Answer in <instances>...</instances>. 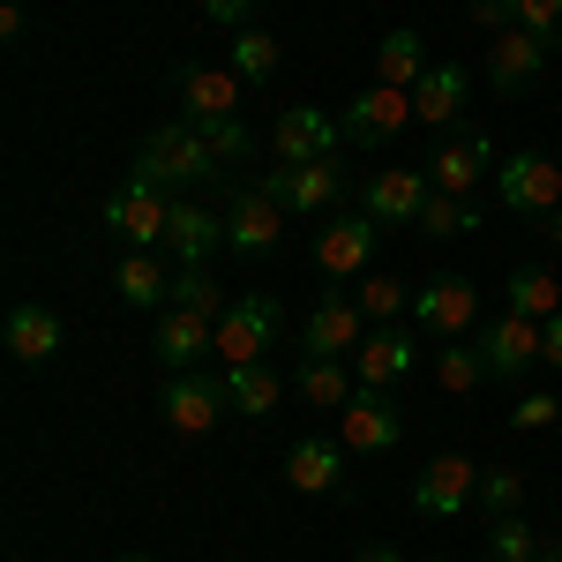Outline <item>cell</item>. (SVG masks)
<instances>
[{
	"mask_svg": "<svg viewBox=\"0 0 562 562\" xmlns=\"http://www.w3.org/2000/svg\"><path fill=\"white\" fill-rule=\"evenodd\" d=\"M495 195H503V211H518V217L562 211V158H548V150H510L495 166Z\"/></svg>",
	"mask_w": 562,
	"mask_h": 562,
	"instance_id": "7a4b0ae2",
	"label": "cell"
},
{
	"mask_svg": "<svg viewBox=\"0 0 562 562\" xmlns=\"http://www.w3.org/2000/svg\"><path fill=\"white\" fill-rule=\"evenodd\" d=\"M278 240H285V203H278L270 188H240V195H225V248H233V256L262 262Z\"/></svg>",
	"mask_w": 562,
	"mask_h": 562,
	"instance_id": "5b68a950",
	"label": "cell"
},
{
	"mask_svg": "<svg viewBox=\"0 0 562 562\" xmlns=\"http://www.w3.org/2000/svg\"><path fill=\"white\" fill-rule=\"evenodd\" d=\"M405 121H420V113H413V90H397V83H368L360 98H346L352 150H383L390 135H405Z\"/></svg>",
	"mask_w": 562,
	"mask_h": 562,
	"instance_id": "8992f818",
	"label": "cell"
},
{
	"mask_svg": "<svg viewBox=\"0 0 562 562\" xmlns=\"http://www.w3.org/2000/svg\"><path fill=\"white\" fill-rule=\"evenodd\" d=\"M540 233H548V240L562 248V211H548V217H540Z\"/></svg>",
	"mask_w": 562,
	"mask_h": 562,
	"instance_id": "f6af8a7d",
	"label": "cell"
},
{
	"mask_svg": "<svg viewBox=\"0 0 562 562\" xmlns=\"http://www.w3.org/2000/svg\"><path fill=\"white\" fill-rule=\"evenodd\" d=\"M8 360H23V368H45L53 352H60V315L53 307H38V301H15L8 307Z\"/></svg>",
	"mask_w": 562,
	"mask_h": 562,
	"instance_id": "cb8c5ba5",
	"label": "cell"
},
{
	"mask_svg": "<svg viewBox=\"0 0 562 562\" xmlns=\"http://www.w3.org/2000/svg\"><path fill=\"white\" fill-rule=\"evenodd\" d=\"M225 397H233V413L262 420V413L285 397V375H278L270 360H256V368H225Z\"/></svg>",
	"mask_w": 562,
	"mask_h": 562,
	"instance_id": "f546056e",
	"label": "cell"
},
{
	"mask_svg": "<svg viewBox=\"0 0 562 562\" xmlns=\"http://www.w3.org/2000/svg\"><path fill=\"white\" fill-rule=\"evenodd\" d=\"M548 562H562V555H548Z\"/></svg>",
	"mask_w": 562,
	"mask_h": 562,
	"instance_id": "7dc6e473",
	"label": "cell"
},
{
	"mask_svg": "<svg viewBox=\"0 0 562 562\" xmlns=\"http://www.w3.org/2000/svg\"><path fill=\"white\" fill-rule=\"evenodd\" d=\"M540 360H548V368H562V315H548V323H540Z\"/></svg>",
	"mask_w": 562,
	"mask_h": 562,
	"instance_id": "7bdbcfd3",
	"label": "cell"
},
{
	"mask_svg": "<svg viewBox=\"0 0 562 562\" xmlns=\"http://www.w3.org/2000/svg\"><path fill=\"white\" fill-rule=\"evenodd\" d=\"M128 562H150V555H128Z\"/></svg>",
	"mask_w": 562,
	"mask_h": 562,
	"instance_id": "bcb514c9",
	"label": "cell"
},
{
	"mask_svg": "<svg viewBox=\"0 0 562 562\" xmlns=\"http://www.w3.org/2000/svg\"><path fill=\"white\" fill-rule=\"evenodd\" d=\"M217 248H225V211H203V203H180V195H173L166 256H173V262H211Z\"/></svg>",
	"mask_w": 562,
	"mask_h": 562,
	"instance_id": "603a6c76",
	"label": "cell"
},
{
	"mask_svg": "<svg viewBox=\"0 0 562 562\" xmlns=\"http://www.w3.org/2000/svg\"><path fill=\"white\" fill-rule=\"evenodd\" d=\"M487 555L495 562H548V548H540V532L518 510H503V518H487Z\"/></svg>",
	"mask_w": 562,
	"mask_h": 562,
	"instance_id": "d6a6232c",
	"label": "cell"
},
{
	"mask_svg": "<svg viewBox=\"0 0 562 562\" xmlns=\"http://www.w3.org/2000/svg\"><path fill=\"white\" fill-rule=\"evenodd\" d=\"M510 15H518V31L562 45V0H510Z\"/></svg>",
	"mask_w": 562,
	"mask_h": 562,
	"instance_id": "74e56055",
	"label": "cell"
},
{
	"mask_svg": "<svg viewBox=\"0 0 562 562\" xmlns=\"http://www.w3.org/2000/svg\"><path fill=\"white\" fill-rule=\"evenodd\" d=\"M113 293L128 307H166L173 301V270H166L158 248H128V256L113 262Z\"/></svg>",
	"mask_w": 562,
	"mask_h": 562,
	"instance_id": "d4e9b609",
	"label": "cell"
},
{
	"mask_svg": "<svg viewBox=\"0 0 562 562\" xmlns=\"http://www.w3.org/2000/svg\"><path fill=\"white\" fill-rule=\"evenodd\" d=\"M503 293H510V315H532V323L562 315V285H555V270H540V262H518Z\"/></svg>",
	"mask_w": 562,
	"mask_h": 562,
	"instance_id": "4dcf8cb0",
	"label": "cell"
},
{
	"mask_svg": "<svg viewBox=\"0 0 562 562\" xmlns=\"http://www.w3.org/2000/svg\"><path fill=\"white\" fill-rule=\"evenodd\" d=\"M240 76L233 68H203V60H188L173 76V105L180 121H195V128H211V121H240Z\"/></svg>",
	"mask_w": 562,
	"mask_h": 562,
	"instance_id": "52a82bcc",
	"label": "cell"
},
{
	"mask_svg": "<svg viewBox=\"0 0 562 562\" xmlns=\"http://www.w3.org/2000/svg\"><path fill=\"white\" fill-rule=\"evenodd\" d=\"M270 143H278V166H315V158H338L346 150V121L323 113V105H285Z\"/></svg>",
	"mask_w": 562,
	"mask_h": 562,
	"instance_id": "9c48e42d",
	"label": "cell"
},
{
	"mask_svg": "<svg viewBox=\"0 0 562 562\" xmlns=\"http://www.w3.org/2000/svg\"><path fill=\"white\" fill-rule=\"evenodd\" d=\"M368 256H375V217L368 211H338L323 233H315V262H323V278H360L368 270Z\"/></svg>",
	"mask_w": 562,
	"mask_h": 562,
	"instance_id": "ac0fdd59",
	"label": "cell"
},
{
	"mask_svg": "<svg viewBox=\"0 0 562 562\" xmlns=\"http://www.w3.org/2000/svg\"><path fill=\"white\" fill-rule=\"evenodd\" d=\"M555 53H562V45H555Z\"/></svg>",
	"mask_w": 562,
	"mask_h": 562,
	"instance_id": "c3c4849f",
	"label": "cell"
},
{
	"mask_svg": "<svg viewBox=\"0 0 562 562\" xmlns=\"http://www.w3.org/2000/svg\"><path fill=\"white\" fill-rule=\"evenodd\" d=\"M166 217H173V195L150 188L143 173H128L105 195V233H121L128 248H166Z\"/></svg>",
	"mask_w": 562,
	"mask_h": 562,
	"instance_id": "3957f363",
	"label": "cell"
},
{
	"mask_svg": "<svg viewBox=\"0 0 562 562\" xmlns=\"http://www.w3.org/2000/svg\"><path fill=\"white\" fill-rule=\"evenodd\" d=\"M360 307H368V323H397L405 315V278H360Z\"/></svg>",
	"mask_w": 562,
	"mask_h": 562,
	"instance_id": "8d00e7d4",
	"label": "cell"
},
{
	"mask_svg": "<svg viewBox=\"0 0 562 562\" xmlns=\"http://www.w3.org/2000/svg\"><path fill=\"white\" fill-rule=\"evenodd\" d=\"M293 390H301L307 405H323V413H346V397L360 390V375H346V360H315V352H301Z\"/></svg>",
	"mask_w": 562,
	"mask_h": 562,
	"instance_id": "4316f807",
	"label": "cell"
},
{
	"mask_svg": "<svg viewBox=\"0 0 562 562\" xmlns=\"http://www.w3.org/2000/svg\"><path fill=\"white\" fill-rule=\"evenodd\" d=\"M360 338H368V307L346 293H323L301 323V352H315V360H346V352H360Z\"/></svg>",
	"mask_w": 562,
	"mask_h": 562,
	"instance_id": "7c38bea8",
	"label": "cell"
},
{
	"mask_svg": "<svg viewBox=\"0 0 562 562\" xmlns=\"http://www.w3.org/2000/svg\"><path fill=\"white\" fill-rule=\"evenodd\" d=\"M428 68H435V60H428V38H420V31H390V38L375 45V83L413 90Z\"/></svg>",
	"mask_w": 562,
	"mask_h": 562,
	"instance_id": "83f0119b",
	"label": "cell"
},
{
	"mask_svg": "<svg viewBox=\"0 0 562 562\" xmlns=\"http://www.w3.org/2000/svg\"><path fill=\"white\" fill-rule=\"evenodd\" d=\"M352 562H405L397 548H383V540H368V548H352Z\"/></svg>",
	"mask_w": 562,
	"mask_h": 562,
	"instance_id": "ee69618b",
	"label": "cell"
},
{
	"mask_svg": "<svg viewBox=\"0 0 562 562\" xmlns=\"http://www.w3.org/2000/svg\"><path fill=\"white\" fill-rule=\"evenodd\" d=\"M473 225H480L473 195H428V211H420V233H435V240H458Z\"/></svg>",
	"mask_w": 562,
	"mask_h": 562,
	"instance_id": "836d02e7",
	"label": "cell"
},
{
	"mask_svg": "<svg viewBox=\"0 0 562 562\" xmlns=\"http://www.w3.org/2000/svg\"><path fill=\"white\" fill-rule=\"evenodd\" d=\"M473 495H480V465L465 450H442V458L420 465V480H413V503H420L428 518H458Z\"/></svg>",
	"mask_w": 562,
	"mask_h": 562,
	"instance_id": "2e32d148",
	"label": "cell"
},
{
	"mask_svg": "<svg viewBox=\"0 0 562 562\" xmlns=\"http://www.w3.org/2000/svg\"><path fill=\"white\" fill-rule=\"evenodd\" d=\"M480 375H487V360H480V346H465V338H450V346L435 352V383L442 390H473Z\"/></svg>",
	"mask_w": 562,
	"mask_h": 562,
	"instance_id": "e575fe53",
	"label": "cell"
},
{
	"mask_svg": "<svg viewBox=\"0 0 562 562\" xmlns=\"http://www.w3.org/2000/svg\"><path fill=\"white\" fill-rule=\"evenodd\" d=\"M166 307H188V315H211V323H217L233 301H225V285H217L211 262H180V270H173V301H166Z\"/></svg>",
	"mask_w": 562,
	"mask_h": 562,
	"instance_id": "1f68e13d",
	"label": "cell"
},
{
	"mask_svg": "<svg viewBox=\"0 0 562 562\" xmlns=\"http://www.w3.org/2000/svg\"><path fill=\"white\" fill-rule=\"evenodd\" d=\"M487 166H495V143L480 128H465L458 143H442L428 158V180H435V195H473V180L487 173Z\"/></svg>",
	"mask_w": 562,
	"mask_h": 562,
	"instance_id": "7402d4cb",
	"label": "cell"
},
{
	"mask_svg": "<svg viewBox=\"0 0 562 562\" xmlns=\"http://www.w3.org/2000/svg\"><path fill=\"white\" fill-rule=\"evenodd\" d=\"M473 346H480V360H487V375H503V383H518L525 368L540 360V323L532 315H495V323H480L473 330Z\"/></svg>",
	"mask_w": 562,
	"mask_h": 562,
	"instance_id": "9a60e30c",
	"label": "cell"
},
{
	"mask_svg": "<svg viewBox=\"0 0 562 562\" xmlns=\"http://www.w3.org/2000/svg\"><path fill=\"white\" fill-rule=\"evenodd\" d=\"M150 346H158V360H166L173 375H188L203 352H217V323L211 315H188V307H158V338H150Z\"/></svg>",
	"mask_w": 562,
	"mask_h": 562,
	"instance_id": "44dd1931",
	"label": "cell"
},
{
	"mask_svg": "<svg viewBox=\"0 0 562 562\" xmlns=\"http://www.w3.org/2000/svg\"><path fill=\"white\" fill-rule=\"evenodd\" d=\"M158 413H166V428L173 435H211L225 413H233V397H225V375H173L166 397H158Z\"/></svg>",
	"mask_w": 562,
	"mask_h": 562,
	"instance_id": "30bf717a",
	"label": "cell"
},
{
	"mask_svg": "<svg viewBox=\"0 0 562 562\" xmlns=\"http://www.w3.org/2000/svg\"><path fill=\"white\" fill-rule=\"evenodd\" d=\"M413 368H420V338H413L405 323H375V330L360 338V352H352V375L368 390H397Z\"/></svg>",
	"mask_w": 562,
	"mask_h": 562,
	"instance_id": "5bb4252c",
	"label": "cell"
},
{
	"mask_svg": "<svg viewBox=\"0 0 562 562\" xmlns=\"http://www.w3.org/2000/svg\"><path fill=\"white\" fill-rule=\"evenodd\" d=\"M203 15H211V23H225V31H240V23L256 15V0H203Z\"/></svg>",
	"mask_w": 562,
	"mask_h": 562,
	"instance_id": "b9f144b4",
	"label": "cell"
},
{
	"mask_svg": "<svg viewBox=\"0 0 562 562\" xmlns=\"http://www.w3.org/2000/svg\"><path fill=\"white\" fill-rule=\"evenodd\" d=\"M413 323H420L428 338H473V323H480L473 278H458V270L428 278V285H420V301H413Z\"/></svg>",
	"mask_w": 562,
	"mask_h": 562,
	"instance_id": "8fae6325",
	"label": "cell"
},
{
	"mask_svg": "<svg viewBox=\"0 0 562 562\" xmlns=\"http://www.w3.org/2000/svg\"><path fill=\"white\" fill-rule=\"evenodd\" d=\"M270 346H278V301L270 293H240L217 315V360L225 368H256Z\"/></svg>",
	"mask_w": 562,
	"mask_h": 562,
	"instance_id": "277c9868",
	"label": "cell"
},
{
	"mask_svg": "<svg viewBox=\"0 0 562 562\" xmlns=\"http://www.w3.org/2000/svg\"><path fill=\"white\" fill-rule=\"evenodd\" d=\"M278 60H285V53H278V38H270V31H256V23H240V31H233V45H225V68H233L248 90L270 83V76H278Z\"/></svg>",
	"mask_w": 562,
	"mask_h": 562,
	"instance_id": "f1b7e54d",
	"label": "cell"
},
{
	"mask_svg": "<svg viewBox=\"0 0 562 562\" xmlns=\"http://www.w3.org/2000/svg\"><path fill=\"white\" fill-rule=\"evenodd\" d=\"M548 53H555V45H548V38H532V31H503V38L487 45V83L503 90V98H518V90L540 83Z\"/></svg>",
	"mask_w": 562,
	"mask_h": 562,
	"instance_id": "ffe728a7",
	"label": "cell"
},
{
	"mask_svg": "<svg viewBox=\"0 0 562 562\" xmlns=\"http://www.w3.org/2000/svg\"><path fill=\"white\" fill-rule=\"evenodd\" d=\"M465 15H473L480 31H495V38H503V31H518V15H510V0H473Z\"/></svg>",
	"mask_w": 562,
	"mask_h": 562,
	"instance_id": "60d3db41",
	"label": "cell"
},
{
	"mask_svg": "<svg viewBox=\"0 0 562 562\" xmlns=\"http://www.w3.org/2000/svg\"><path fill=\"white\" fill-rule=\"evenodd\" d=\"M135 173L150 180V188H166V195H180V188H203V180H217L225 166L211 158V143H203V128H195V121H166V128L143 135Z\"/></svg>",
	"mask_w": 562,
	"mask_h": 562,
	"instance_id": "6da1fadb",
	"label": "cell"
},
{
	"mask_svg": "<svg viewBox=\"0 0 562 562\" xmlns=\"http://www.w3.org/2000/svg\"><path fill=\"white\" fill-rule=\"evenodd\" d=\"M203 143H211V158H217V166H240V158L256 150V135L240 128V121H211V128H203Z\"/></svg>",
	"mask_w": 562,
	"mask_h": 562,
	"instance_id": "f35d334b",
	"label": "cell"
},
{
	"mask_svg": "<svg viewBox=\"0 0 562 562\" xmlns=\"http://www.w3.org/2000/svg\"><path fill=\"white\" fill-rule=\"evenodd\" d=\"M338 420H346V450H360V458H390V450L405 442V413L390 405V390L360 383L346 397V413H338Z\"/></svg>",
	"mask_w": 562,
	"mask_h": 562,
	"instance_id": "4fadbf2b",
	"label": "cell"
},
{
	"mask_svg": "<svg viewBox=\"0 0 562 562\" xmlns=\"http://www.w3.org/2000/svg\"><path fill=\"white\" fill-rule=\"evenodd\" d=\"M262 188L285 203V217H330V211H338V195H346V166H338V158H315V166H278Z\"/></svg>",
	"mask_w": 562,
	"mask_h": 562,
	"instance_id": "ba28073f",
	"label": "cell"
},
{
	"mask_svg": "<svg viewBox=\"0 0 562 562\" xmlns=\"http://www.w3.org/2000/svg\"><path fill=\"white\" fill-rule=\"evenodd\" d=\"M428 195H435L428 166H383V173L368 180V217L375 225H420Z\"/></svg>",
	"mask_w": 562,
	"mask_h": 562,
	"instance_id": "e0dca14e",
	"label": "cell"
},
{
	"mask_svg": "<svg viewBox=\"0 0 562 562\" xmlns=\"http://www.w3.org/2000/svg\"><path fill=\"white\" fill-rule=\"evenodd\" d=\"M555 420H562V397H555V390H525L518 405H510V428H518V435H548Z\"/></svg>",
	"mask_w": 562,
	"mask_h": 562,
	"instance_id": "d590c367",
	"label": "cell"
},
{
	"mask_svg": "<svg viewBox=\"0 0 562 562\" xmlns=\"http://www.w3.org/2000/svg\"><path fill=\"white\" fill-rule=\"evenodd\" d=\"M525 480L518 473H480V503H487V518H503V510H518Z\"/></svg>",
	"mask_w": 562,
	"mask_h": 562,
	"instance_id": "ab89813d",
	"label": "cell"
},
{
	"mask_svg": "<svg viewBox=\"0 0 562 562\" xmlns=\"http://www.w3.org/2000/svg\"><path fill=\"white\" fill-rule=\"evenodd\" d=\"M285 487H293V495H338V487H346V442L301 435V442L285 450Z\"/></svg>",
	"mask_w": 562,
	"mask_h": 562,
	"instance_id": "d6986e66",
	"label": "cell"
},
{
	"mask_svg": "<svg viewBox=\"0 0 562 562\" xmlns=\"http://www.w3.org/2000/svg\"><path fill=\"white\" fill-rule=\"evenodd\" d=\"M458 105H465V68H450V60H435L428 76L413 83V113H420L428 128H450V121H458Z\"/></svg>",
	"mask_w": 562,
	"mask_h": 562,
	"instance_id": "484cf974",
	"label": "cell"
}]
</instances>
